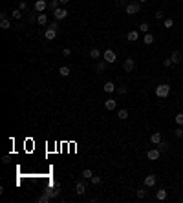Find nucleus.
<instances>
[{
	"mask_svg": "<svg viewBox=\"0 0 183 203\" xmlns=\"http://www.w3.org/2000/svg\"><path fill=\"white\" fill-rule=\"evenodd\" d=\"M92 183L93 185H99L101 183V176H93V178H92Z\"/></svg>",
	"mask_w": 183,
	"mask_h": 203,
	"instance_id": "39",
	"label": "nucleus"
},
{
	"mask_svg": "<svg viewBox=\"0 0 183 203\" xmlns=\"http://www.w3.org/2000/svg\"><path fill=\"white\" fill-rule=\"evenodd\" d=\"M62 53H64V57H70V53H72V51H70V48H64Z\"/></svg>",
	"mask_w": 183,
	"mask_h": 203,
	"instance_id": "40",
	"label": "nucleus"
},
{
	"mask_svg": "<svg viewBox=\"0 0 183 203\" xmlns=\"http://www.w3.org/2000/svg\"><path fill=\"white\" fill-rule=\"evenodd\" d=\"M101 55H103V53L99 51V48H93V50H90V57H92V59H101Z\"/></svg>",
	"mask_w": 183,
	"mask_h": 203,
	"instance_id": "21",
	"label": "nucleus"
},
{
	"mask_svg": "<svg viewBox=\"0 0 183 203\" xmlns=\"http://www.w3.org/2000/svg\"><path fill=\"white\" fill-rule=\"evenodd\" d=\"M168 146H170V145H168V143H167V141H163V139H161V143H158V148H159V150H161V152H165V150H168Z\"/></svg>",
	"mask_w": 183,
	"mask_h": 203,
	"instance_id": "25",
	"label": "nucleus"
},
{
	"mask_svg": "<svg viewBox=\"0 0 183 203\" xmlns=\"http://www.w3.org/2000/svg\"><path fill=\"white\" fill-rule=\"evenodd\" d=\"M174 135H176V137H183V128H181V126L176 128V130H174Z\"/></svg>",
	"mask_w": 183,
	"mask_h": 203,
	"instance_id": "35",
	"label": "nucleus"
},
{
	"mask_svg": "<svg viewBox=\"0 0 183 203\" xmlns=\"http://www.w3.org/2000/svg\"><path fill=\"white\" fill-rule=\"evenodd\" d=\"M37 22H39L40 26H46V24H48V17H46L44 13H39V17H37Z\"/></svg>",
	"mask_w": 183,
	"mask_h": 203,
	"instance_id": "17",
	"label": "nucleus"
},
{
	"mask_svg": "<svg viewBox=\"0 0 183 203\" xmlns=\"http://www.w3.org/2000/svg\"><path fill=\"white\" fill-rule=\"evenodd\" d=\"M163 26H165V28H167V29H170V28H172V26H174V20H172V18H165V22H163Z\"/></svg>",
	"mask_w": 183,
	"mask_h": 203,
	"instance_id": "30",
	"label": "nucleus"
},
{
	"mask_svg": "<svg viewBox=\"0 0 183 203\" xmlns=\"http://www.w3.org/2000/svg\"><path fill=\"white\" fill-rule=\"evenodd\" d=\"M126 38H128V40H130V42H135V40H137V38H139V31H135V29H134V31H128V35H126Z\"/></svg>",
	"mask_w": 183,
	"mask_h": 203,
	"instance_id": "14",
	"label": "nucleus"
},
{
	"mask_svg": "<svg viewBox=\"0 0 183 203\" xmlns=\"http://www.w3.org/2000/svg\"><path fill=\"white\" fill-rule=\"evenodd\" d=\"M53 17H55V20H64V18L68 17V11H66L64 8H59V9L53 11Z\"/></svg>",
	"mask_w": 183,
	"mask_h": 203,
	"instance_id": "5",
	"label": "nucleus"
},
{
	"mask_svg": "<svg viewBox=\"0 0 183 203\" xmlns=\"http://www.w3.org/2000/svg\"><path fill=\"white\" fill-rule=\"evenodd\" d=\"M83 178L84 179H92L93 178V172L90 170V168H84V170H83Z\"/></svg>",
	"mask_w": 183,
	"mask_h": 203,
	"instance_id": "27",
	"label": "nucleus"
},
{
	"mask_svg": "<svg viewBox=\"0 0 183 203\" xmlns=\"http://www.w3.org/2000/svg\"><path fill=\"white\" fill-rule=\"evenodd\" d=\"M156 181H158V178H156L154 174L147 176V178H145V187H154V185H156Z\"/></svg>",
	"mask_w": 183,
	"mask_h": 203,
	"instance_id": "11",
	"label": "nucleus"
},
{
	"mask_svg": "<svg viewBox=\"0 0 183 203\" xmlns=\"http://www.w3.org/2000/svg\"><path fill=\"white\" fill-rule=\"evenodd\" d=\"M137 2H139V4H141V2H143V4H145V2H147V0H137Z\"/></svg>",
	"mask_w": 183,
	"mask_h": 203,
	"instance_id": "43",
	"label": "nucleus"
},
{
	"mask_svg": "<svg viewBox=\"0 0 183 203\" xmlns=\"http://www.w3.org/2000/svg\"><path fill=\"white\" fill-rule=\"evenodd\" d=\"M44 192L48 194V196H50L51 200H53V198H57V196L60 194V190H57V188H55V190H53V188H48V190H44Z\"/></svg>",
	"mask_w": 183,
	"mask_h": 203,
	"instance_id": "22",
	"label": "nucleus"
},
{
	"mask_svg": "<svg viewBox=\"0 0 183 203\" xmlns=\"http://www.w3.org/2000/svg\"><path fill=\"white\" fill-rule=\"evenodd\" d=\"M135 196H137V198H145V196H147V190H143V188H139V190L135 192Z\"/></svg>",
	"mask_w": 183,
	"mask_h": 203,
	"instance_id": "37",
	"label": "nucleus"
},
{
	"mask_svg": "<svg viewBox=\"0 0 183 203\" xmlns=\"http://www.w3.org/2000/svg\"><path fill=\"white\" fill-rule=\"evenodd\" d=\"M150 141H152V143H154V145H158V143H161V134H159V132H154V134L150 135Z\"/></svg>",
	"mask_w": 183,
	"mask_h": 203,
	"instance_id": "18",
	"label": "nucleus"
},
{
	"mask_svg": "<svg viewBox=\"0 0 183 203\" xmlns=\"http://www.w3.org/2000/svg\"><path fill=\"white\" fill-rule=\"evenodd\" d=\"M59 4H60L59 0H51V2H48V8L55 11V9H59Z\"/></svg>",
	"mask_w": 183,
	"mask_h": 203,
	"instance_id": "28",
	"label": "nucleus"
},
{
	"mask_svg": "<svg viewBox=\"0 0 183 203\" xmlns=\"http://www.w3.org/2000/svg\"><path fill=\"white\" fill-rule=\"evenodd\" d=\"M117 117H119L121 121H126V119H128V110H126V108H121V110L117 112Z\"/></svg>",
	"mask_w": 183,
	"mask_h": 203,
	"instance_id": "16",
	"label": "nucleus"
},
{
	"mask_svg": "<svg viewBox=\"0 0 183 203\" xmlns=\"http://www.w3.org/2000/svg\"><path fill=\"white\" fill-rule=\"evenodd\" d=\"M59 2H60V4H64V6H66V4H70V0H59Z\"/></svg>",
	"mask_w": 183,
	"mask_h": 203,
	"instance_id": "42",
	"label": "nucleus"
},
{
	"mask_svg": "<svg viewBox=\"0 0 183 203\" xmlns=\"http://www.w3.org/2000/svg\"><path fill=\"white\" fill-rule=\"evenodd\" d=\"M116 106H117V103L114 99H106L104 101V108L106 110H116Z\"/></svg>",
	"mask_w": 183,
	"mask_h": 203,
	"instance_id": "13",
	"label": "nucleus"
},
{
	"mask_svg": "<svg viewBox=\"0 0 183 203\" xmlns=\"http://www.w3.org/2000/svg\"><path fill=\"white\" fill-rule=\"evenodd\" d=\"M172 64H174V62H172V59H170V57H168V59H165V60H163V66H167V68H170Z\"/></svg>",
	"mask_w": 183,
	"mask_h": 203,
	"instance_id": "38",
	"label": "nucleus"
},
{
	"mask_svg": "<svg viewBox=\"0 0 183 203\" xmlns=\"http://www.w3.org/2000/svg\"><path fill=\"white\" fill-rule=\"evenodd\" d=\"M170 59H172V62H174V64H178L179 60H181V53H179V51H174L172 55H170Z\"/></svg>",
	"mask_w": 183,
	"mask_h": 203,
	"instance_id": "23",
	"label": "nucleus"
},
{
	"mask_svg": "<svg viewBox=\"0 0 183 203\" xmlns=\"http://www.w3.org/2000/svg\"><path fill=\"white\" fill-rule=\"evenodd\" d=\"M0 28H2V29H9L11 28V22L8 18H2V20H0Z\"/></svg>",
	"mask_w": 183,
	"mask_h": 203,
	"instance_id": "24",
	"label": "nucleus"
},
{
	"mask_svg": "<svg viewBox=\"0 0 183 203\" xmlns=\"http://www.w3.org/2000/svg\"><path fill=\"white\" fill-rule=\"evenodd\" d=\"M75 194L77 196H84L86 194V183L84 181H79V183L75 185Z\"/></svg>",
	"mask_w": 183,
	"mask_h": 203,
	"instance_id": "8",
	"label": "nucleus"
},
{
	"mask_svg": "<svg viewBox=\"0 0 183 203\" xmlns=\"http://www.w3.org/2000/svg\"><path fill=\"white\" fill-rule=\"evenodd\" d=\"M154 17H156V20H163V17H165V13H163V11H161V9H158V11H156V13H154Z\"/></svg>",
	"mask_w": 183,
	"mask_h": 203,
	"instance_id": "31",
	"label": "nucleus"
},
{
	"mask_svg": "<svg viewBox=\"0 0 183 203\" xmlns=\"http://www.w3.org/2000/svg\"><path fill=\"white\" fill-rule=\"evenodd\" d=\"M139 9H141L139 2H130V4H126V6H125L126 15H135V13H139Z\"/></svg>",
	"mask_w": 183,
	"mask_h": 203,
	"instance_id": "3",
	"label": "nucleus"
},
{
	"mask_svg": "<svg viewBox=\"0 0 183 203\" xmlns=\"http://www.w3.org/2000/svg\"><path fill=\"white\" fill-rule=\"evenodd\" d=\"M103 90H104L106 93H114V92H116V90H117V86H116V84H114V83H112V80H108V83H104V86H103Z\"/></svg>",
	"mask_w": 183,
	"mask_h": 203,
	"instance_id": "10",
	"label": "nucleus"
},
{
	"mask_svg": "<svg viewBox=\"0 0 183 203\" xmlns=\"http://www.w3.org/2000/svg\"><path fill=\"white\" fill-rule=\"evenodd\" d=\"M117 92L121 93V95H126V92H128V88H126V86H117Z\"/></svg>",
	"mask_w": 183,
	"mask_h": 203,
	"instance_id": "34",
	"label": "nucleus"
},
{
	"mask_svg": "<svg viewBox=\"0 0 183 203\" xmlns=\"http://www.w3.org/2000/svg\"><path fill=\"white\" fill-rule=\"evenodd\" d=\"M50 200H51V198H50V196L46 194V192H42V194L39 196V203H48Z\"/></svg>",
	"mask_w": 183,
	"mask_h": 203,
	"instance_id": "26",
	"label": "nucleus"
},
{
	"mask_svg": "<svg viewBox=\"0 0 183 203\" xmlns=\"http://www.w3.org/2000/svg\"><path fill=\"white\" fill-rule=\"evenodd\" d=\"M57 29H59V24H57V22L50 24V26H48V29L44 31V37L48 38V40H53V38L57 37Z\"/></svg>",
	"mask_w": 183,
	"mask_h": 203,
	"instance_id": "2",
	"label": "nucleus"
},
{
	"mask_svg": "<svg viewBox=\"0 0 183 203\" xmlns=\"http://www.w3.org/2000/svg\"><path fill=\"white\" fill-rule=\"evenodd\" d=\"M148 29H150V28H148V22H141V24H139V31L148 33Z\"/></svg>",
	"mask_w": 183,
	"mask_h": 203,
	"instance_id": "29",
	"label": "nucleus"
},
{
	"mask_svg": "<svg viewBox=\"0 0 183 203\" xmlns=\"http://www.w3.org/2000/svg\"><path fill=\"white\" fill-rule=\"evenodd\" d=\"M11 17H13V18H17V20H18V18H22V11H20V9H15V11L11 13Z\"/></svg>",
	"mask_w": 183,
	"mask_h": 203,
	"instance_id": "32",
	"label": "nucleus"
},
{
	"mask_svg": "<svg viewBox=\"0 0 183 203\" xmlns=\"http://www.w3.org/2000/svg\"><path fill=\"white\" fill-rule=\"evenodd\" d=\"M44 9H48V2H46V0H37L35 2V11L42 13Z\"/></svg>",
	"mask_w": 183,
	"mask_h": 203,
	"instance_id": "9",
	"label": "nucleus"
},
{
	"mask_svg": "<svg viewBox=\"0 0 183 203\" xmlns=\"http://www.w3.org/2000/svg\"><path fill=\"white\" fill-rule=\"evenodd\" d=\"M134 66H135V62H134V59H125V62H123V68H125V71L126 73H130L132 70H134Z\"/></svg>",
	"mask_w": 183,
	"mask_h": 203,
	"instance_id": "7",
	"label": "nucleus"
},
{
	"mask_svg": "<svg viewBox=\"0 0 183 203\" xmlns=\"http://www.w3.org/2000/svg\"><path fill=\"white\" fill-rule=\"evenodd\" d=\"M18 9H20V11H28V4H26L24 0H22V2L18 4Z\"/></svg>",
	"mask_w": 183,
	"mask_h": 203,
	"instance_id": "36",
	"label": "nucleus"
},
{
	"mask_svg": "<svg viewBox=\"0 0 183 203\" xmlns=\"http://www.w3.org/2000/svg\"><path fill=\"white\" fill-rule=\"evenodd\" d=\"M159 155H161V150H159V148H152V150H148V152H147V158L150 159V161H156V159L159 158Z\"/></svg>",
	"mask_w": 183,
	"mask_h": 203,
	"instance_id": "6",
	"label": "nucleus"
},
{
	"mask_svg": "<svg viewBox=\"0 0 183 203\" xmlns=\"http://www.w3.org/2000/svg\"><path fill=\"white\" fill-rule=\"evenodd\" d=\"M156 200H158V201H165L167 200V190H165V188H159V190L156 192Z\"/></svg>",
	"mask_w": 183,
	"mask_h": 203,
	"instance_id": "12",
	"label": "nucleus"
},
{
	"mask_svg": "<svg viewBox=\"0 0 183 203\" xmlns=\"http://www.w3.org/2000/svg\"><path fill=\"white\" fill-rule=\"evenodd\" d=\"M117 4H119V6H125V4H126V0H117Z\"/></svg>",
	"mask_w": 183,
	"mask_h": 203,
	"instance_id": "41",
	"label": "nucleus"
},
{
	"mask_svg": "<svg viewBox=\"0 0 183 203\" xmlns=\"http://www.w3.org/2000/svg\"><path fill=\"white\" fill-rule=\"evenodd\" d=\"M168 93H170V84H158V88H156V95H158L159 99L168 97Z\"/></svg>",
	"mask_w": 183,
	"mask_h": 203,
	"instance_id": "1",
	"label": "nucleus"
},
{
	"mask_svg": "<svg viewBox=\"0 0 183 203\" xmlns=\"http://www.w3.org/2000/svg\"><path fill=\"white\" fill-rule=\"evenodd\" d=\"M152 42H154V35H150V33H145V37H143V44L150 46Z\"/></svg>",
	"mask_w": 183,
	"mask_h": 203,
	"instance_id": "19",
	"label": "nucleus"
},
{
	"mask_svg": "<svg viewBox=\"0 0 183 203\" xmlns=\"http://www.w3.org/2000/svg\"><path fill=\"white\" fill-rule=\"evenodd\" d=\"M59 75L60 77H70V68L68 66H60L59 68Z\"/></svg>",
	"mask_w": 183,
	"mask_h": 203,
	"instance_id": "15",
	"label": "nucleus"
},
{
	"mask_svg": "<svg viewBox=\"0 0 183 203\" xmlns=\"http://www.w3.org/2000/svg\"><path fill=\"white\" fill-rule=\"evenodd\" d=\"M176 123H178L179 126H183V112H179L178 116H176Z\"/></svg>",
	"mask_w": 183,
	"mask_h": 203,
	"instance_id": "33",
	"label": "nucleus"
},
{
	"mask_svg": "<svg viewBox=\"0 0 183 203\" xmlns=\"http://www.w3.org/2000/svg\"><path fill=\"white\" fill-rule=\"evenodd\" d=\"M106 66H108L106 60H99V62L95 64V70H97V71H104V70H106Z\"/></svg>",
	"mask_w": 183,
	"mask_h": 203,
	"instance_id": "20",
	"label": "nucleus"
},
{
	"mask_svg": "<svg viewBox=\"0 0 183 203\" xmlns=\"http://www.w3.org/2000/svg\"><path fill=\"white\" fill-rule=\"evenodd\" d=\"M103 59L106 60L108 64H114V62L117 60V55H116V51H114V50H106V51L103 53Z\"/></svg>",
	"mask_w": 183,
	"mask_h": 203,
	"instance_id": "4",
	"label": "nucleus"
}]
</instances>
